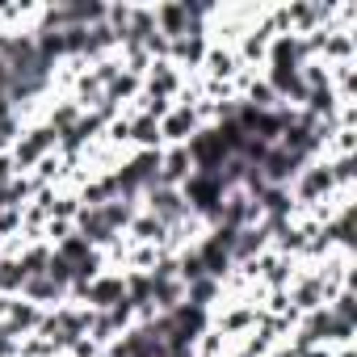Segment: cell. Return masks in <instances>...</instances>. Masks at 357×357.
<instances>
[{
	"instance_id": "cell-1",
	"label": "cell",
	"mask_w": 357,
	"mask_h": 357,
	"mask_svg": "<svg viewBox=\"0 0 357 357\" xmlns=\"http://www.w3.org/2000/svg\"><path fill=\"white\" fill-rule=\"evenodd\" d=\"M135 215V206H130V198H118V202H97L93 211H84V219H80V231H84V240L93 244V240H109L126 219Z\"/></svg>"
},
{
	"instance_id": "cell-2",
	"label": "cell",
	"mask_w": 357,
	"mask_h": 357,
	"mask_svg": "<svg viewBox=\"0 0 357 357\" xmlns=\"http://www.w3.org/2000/svg\"><path fill=\"white\" fill-rule=\"evenodd\" d=\"M89 328V315H76V311H59L51 324H47V336L55 340V344H72L80 332Z\"/></svg>"
},
{
	"instance_id": "cell-3",
	"label": "cell",
	"mask_w": 357,
	"mask_h": 357,
	"mask_svg": "<svg viewBox=\"0 0 357 357\" xmlns=\"http://www.w3.org/2000/svg\"><path fill=\"white\" fill-rule=\"evenodd\" d=\"M151 211H155V223L164 227V223H176L181 219V198H176L172 190H151Z\"/></svg>"
},
{
	"instance_id": "cell-4",
	"label": "cell",
	"mask_w": 357,
	"mask_h": 357,
	"mask_svg": "<svg viewBox=\"0 0 357 357\" xmlns=\"http://www.w3.org/2000/svg\"><path fill=\"white\" fill-rule=\"evenodd\" d=\"M294 164H298V155H290V151H265V160H261L269 181H286V176L294 172Z\"/></svg>"
},
{
	"instance_id": "cell-5",
	"label": "cell",
	"mask_w": 357,
	"mask_h": 357,
	"mask_svg": "<svg viewBox=\"0 0 357 357\" xmlns=\"http://www.w3.org/2000/svg\"><path fill=\"white\" fill-rule=\"evenodd\" d=\"M26 290H30V298H55L59 282H51L47 273H34V278H26Z\"/></svg>"
},
{
	"instance_id": "cell-6",
	"label": "cell",
	"mask_w": 357,
	"mask_h": 357,
	"mask_svg": "<svg viewBox=\"0 0 357 357\" xmlns=\"http://www.w3.org/2000/svg\"><path fill=\"white\" fill-rule=\"evenodd\" d=\"M89 303H122V286L118 282H101L89 290Z\"/></svg>"
},
{
	"instance_id": "cell-7",
	"label": "cell",
	"mask_w": 357,
	"mask_h": 357,
	"mask_svg": "<svg viewBox=\"0 0 357 357\" xmlns=\"http://www.w3.org/2000/svg\"><path fill=\"white\" fill-rule=\"evenodd\" d=\"M51 139H55L51 130H38V135H34V139H30V143H26L22 151H17V160H22V164H26V160H34V155H38V151H43V147L51 143Z\"/></svg>"
},
{
	"instance_id": "cell-8",
	"label": "cell",
	"mask_w": 357,
	"mask_h": 357,
	"mask_svg": "<svg viewBox=\"0 0 357 357\" xmlns=\"http://www.w3.org/2000/svg\"><path fill=\"white\" fill-rule=\"evenodd\" d=\"M130 130H135V139H143V143H155V139H160V126H155V118H139Z\"/></svg>"
},
{
	"instance_id": "cell-9",
	"label": "cell",
	"mask_w": 357,
	"mask_h": 357,
	"mask_svg": "<svg viewBox=\"0 0 357 357\" xmlns=\"http://www.w3.org/2000/svg\"><path fill=\"white\" fill-rule=\"evenodd\" d=\"M59 257H63L68 265H72V261H80V257H89V240H84V236H80V240H68Z\"/></svg>"
},
{
	"instance_id": "cell-10",
	"label": "cell",
	"mask_w": 357,
	"mask_h": 357,
	"mask_svg": "<svg viewBox=\"0 0 357 357\" xmlns=\"http://www.w3.org/2000/svg\"><path fill=\"white\" fill-rule=\"evenodd\" d=\"M257 244H261V231H240V240H236V257H248Z\"/></svg>"
},
{
	"instance_id": "cell-11",
	"label": "cell",
	"mask_w": 357,
	"mask_h": 357,
	"mask_svg": "<svg viewBox=\"0 0 357 357\" xmlns=\"http://www.w3.org/2000/svg\"><path fill=\"white\" fill-rule=\"evenodd\" d=\"M319 290H324V282H319V278H315V282H307V286L298 290V303H303V307H315V298H319Z\"/></svg>"
},
{
	"instance_id": "cell-12",
	"label": "cell",
	"mask_w": 357,
	"mask_h": 357,
	"mask_svg": "<svg viewBox=\"0 0 357 357\" xmlns=\"http://www.w3.org/2000/svg\"><path fill=\"white\" fill-rule=\"evenodd\" d=\"M17 282H26V269H17V265H0V286H17Z\"/></svg>"
},
{
	"instance_id": "cell-13",
	"label": "cell",
	"mask_w": 357,
	"mask_h": 357,
	"mask_svg": "<svg viewBox=\"0 0 357 357\" xmlns=\"http://www.w3.org/2000/svg\"><path fill=\"white\" fill-rule=\"evenodd\" d=\"M185 164H190V155H185V151H176V155L168 160V176H181V172H185Z\"/></svg>"
},
{
	"instance_id": "cell-14",
	"label": "cell",
	"mask_w": 357,
	"mask_h": 357,
	"mask_svg": "<svg viewBox=\"0 0 357 357\" xmlns=\"http://www.w3.org/2000/svg\"><path fill=\"white\" fill-rule=\"evenodd\" d=\"M324 185H328V172H311L307 176V194H319Z\"/></svg>"
},
{
	"instance_id": "cell-15",
	"label": "cell",
	"mask_w": 357,
	"mask_h": 357,
	"mask_svg": "<svg viewBox=\"0 0 357 357\" xmlns=\"http://www.w3.org/2000/svg\"><path fill=\"white\" fill-rule=\"evenodd\" d=\"M185 126H194V114H176V118L168 122V135H176V130H185Z\"/></svg>"
}]
</instances>
